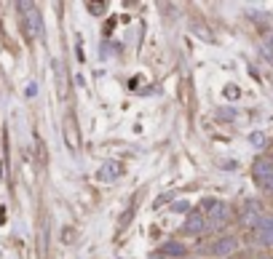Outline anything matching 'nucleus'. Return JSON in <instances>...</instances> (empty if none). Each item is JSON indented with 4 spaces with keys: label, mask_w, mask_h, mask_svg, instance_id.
<instances>
[{
    "label": "nucleus",
    "mask_w": 273,
    "mask_h": 259,
    "mask_svg": "<svg viewBox=\"0 0 273 259\" xmlns=\"http://www.w3.org/2000/svg\"><path fill=\"white\" fill-rule=\"evenodd\" d=\"M16 8L24 11V14H22V24H24L27 38H30V41L41 38V35H43V14H41V11H38L32 3H19Z\"/></svg>",
    "instance_id": "f257e3e1"
},
{
    "label": "nucleus",
    "mask_w": 273,
    "mask_h": 259,
    "mask_svg": "<svg viewBox=\"0 0 273 259\" xmlns=\"http://www.w3.org/2000/svg\"><path fill=\"white\" fill-rule=\"evenodd\" d=\"M201 214L209 219L212 224H222L225 219H228V206H225L222 201H215V198H206Z\"/></svg>",
    "instance_id": "f03ea898"
},
{
    "label": "nucleus",
    "mask_w": 273,
    "mask_h": 259,
    "mask_svg": "<svg viewBox=\"0 0 273 259\" xmlns=\"http://www.w3.org/2000/svg\"><path fill=\"white\" fill-rule=\"evenodd\" d=\"M255 238L260 246H273V216L271 214L260 216V222L255 224Z\"/></svg>",
    "instance_id": "7ed1b4c3"
},
{
    "label": "nucleus",
    "mask_w": 273,
    "mask_h": 259,
    "mask_svg": "<svg viewBox=\"0 0 273 259\" xmlns=\"http://www.w3.org/2000/svg\"><path fill=\"white\" fill-rule=\"evenodd\" d=\"M236 249H238V241H236V238H233V235H222V238H217L215 246H212L209 251H212L217 259H228Z\"/></svg>",
    "instance_id": "20e7f679"
},
{
    "label": "nucleus",
    "mask_w": 273,
    "mask_h": 259,
    "mask_svg": "<svg viewBox=\"0 0 273 259\" xmlns=\"http://www.w3.org/2000/svg\"><path fill=\"white\" fill-rule=\"evenodd\" d=\"M188 235H201V232L206 230V216L201 214V211H193V214H188V219H185V227H182Z\"/></svg>",
    "instance_id": "39448f33"
},
{
    "label": "nucleus",
    "mask_w": 273,
    "mask_h": 259,
    "mask_svg": "<svg viewBox=\"0 0 273 259\" xmlns=\"http://www.w3.org/2000/svg\"><path fill=\"white\" fill-rule=\"evenodd\" d=\"M121 174H123V163H118V161H108L99 169V179L102 182H112V179H118Z\"/></svg>",
    "instance_id": "423d86ee"
},
{
    "label": "nucleus",
    "mask_w": 273,
    "mask_h": 259,
    "mask_svg": "<svg viewBox=\"0 0 273 259\" xmlns=\"http://www.w3.org/2000/svg\"><path fill=\"white\" fill-rule=\"evenodd\" d=\"M260 216H263L260 203H246V209H244V224L246 227H255V224L260 222Z\"/></svg>",
    "instance_id": "0eeeda50"
},
{
    "label": "nucleus",
    "mask_w": 273,
    "mask_h": 259,
    "mask_svg": "<svg viewBox=\"0 0 273 259\" xmlns=\"http://www.w3.org/2000/svg\"><path fill=\"white\" fill-rule=\"evenodd\" d=\"M161 254H164L166 259H169V257H174V259H179V257H182V254H185V246H182V243H179V241H166V243L161 246Z\"/></svg>",
    "instance_id": "6e6552de"
},
{
    "label": "nucleus",
    "mask_w": 273,
    "mask_h": 259,
    "mask_svg": "<svg viewBox=\"0 0 273 259\" xmlns=\"http://www.w3.org/2000/svg\"><path fill=\"white\" fill-rule=\"evenodd\" d=\"M255 176L257 179H268V182H271V176H273V161H268V158L257 161L255 163Z\"/></svg>",
    "instance_id": "1a4fd4ad"
},
{
    "label": "nucleus",
    "mask_w": 273,
    "mask_h": 259,
    "mask_svg": "<svg viewBox=\"0 0 273 259\" xmlns=\"http://www.w3.org/2000/svg\"><path fill=\"white\" fill-rule=\"evenodd\" d=\"M249 142L255 144V147H263V144H265V134H260V131H255V134L249 136Z\"/></svg>",
    "instance_id": "9d476101"
},
{
    "label": "nucleus",
    "mask_w": 273,
    "mask_h": 259,
    "mask_svg": "<svg viewBox=\"0 0 273 259\" xmlns=\"http://www.w3.org/2000/svg\"><path fill=\"white\" fill-rule=\"evenodd\" d=\"M86 8L94 11V14H102V11H108V5H102V3H86Z\"/></svg>",
    "instance_id": "9b49d317"
},
{
    "label": "nucleus",
    "mask_w": 273,
    "mask_h": 259,
    "mask_svg": "<svg viewBox=\"0 0 273 259\" xmlns=\"http://www.w3.org/2000/svg\"><path fill=\"white\" fill-rule=\"evenodd\" d=\"M174 209L179 211V214H185V211H188V203H185V201H179V203L174 206Z\"/></svg>",
    "instance_id": "f8f14e48"
},
{
    "label": "nucleus",
    "mask_w": 273,
    "mask_h": 259,
    "mask_svg": "<svg viewBox=\"0 0 273 259\" xmlns=\"http://www.w3.org/2000/svg\"><path fill=\"white\" fill-rule=\"evenodd\" d=\"M225 94H228V96H238V88H236V86H228V88H225Z\"/></svg>",
    "instance_id": "ddd939ff"
},
{
    "label": "nucleus",
    "mask_w": 273,
    "mask_h": 259,
    "mask_svg": "<svg viewBox=\"0 0 273 259\" xmlns=\"http://www.w3.org/2000/svg\"><path fill=\"white\" fill-rule=\"evenodd\" d=\"M271 187H273V176H271Z\"/></svg>",
    "instance_id": "4468645a"
}]
</instances>
